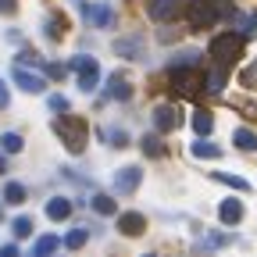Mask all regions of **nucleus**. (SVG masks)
<instances>
[{
	"mask_svg": "<svg viewBox=\"0 0 257 257\" xmlns=\"http://www.w3.org/2000/svg\"><path fill=\"white\" fill-rule=\"evenodd\" d=\"M54 133L61 136V143H64V150L68 154H82V147H86V140H89V128H86V121L82 118H57L54 121Z\"/></svg>",
	"mask_w": 257,
	"mask_h": 257,
	"instance_id": "1",
	"label": "nucleus"
},
{
	"mask_svg": "<svg viewBox=\"0 0 257 257\" xmlns=\"http://www.w3.org/2000/svg\"><path fill=\"white\" fill-rule=\"evenodd\" d=\"M207 54H211L218 64H232V61L243 54V32H239V36H232V32H225V36H214L211 47H207Z\"/></svg>",
	"mask_w": 257,
	"mask_h": 257,
	"instance_id": "2",
	"label": "nucleus"
},
{
	"mask_svg": "<svg viewBox=\"0 0 257 257\" xmlns=\"http://www.w3.org/2000/svg\"><path fill=\"white\" fill-rule=\"evenodd\" d=\"M189 25L193 29H207L218 22V8H214V0H189V11H186Z\"/></svg>",
	"mask_w": 257,
	"mask_h": 257,
	"instance_id": "3",
	"label": "nucleus"
},
{
	"mask_svg": "<svg viewBox=\"0 0 257 257\" xmlns=\"http://www.w3.org/2000/svg\"><path fill=\"white\" fill-rule=\"evenodd\" d=\"M72 68L79 72V89H82V93H93L96 82H100V64H96L93 57H75Z\"/></svg>",
	"mask_w": 257,
	"mask_h": 257,
	"instance_id": "4",
	"label": "nucleus"
},
{
	"mask_svg": "<svg viewBox=\"0 0 257 257\" xmlns=\"http://www.w3.org/2000/svg\"><path fill=\"white\" fill-rule=\"evenodd\" d=\"M197 86H204V75L197 68H189V64L172 68V89H179L182 96H189V93H197Z\"/></svg>",
	"mask_w": 257,
	"mask_h": 257,
	"instance_id": "5",
	"label": "nucleus"
},
{
	"mask_svg": "<svg viewBox=\"0 0 257 257\" xmlns=\"http://www.w3.org/2000/svg\"><path fill=\"white\" fill-rule=\"evenodd\" d=\"M179 125H182V114H179L175 104H161V107H154V128H157V133H175Z\"/></svg>",
	"mask_w": 257,
	"mask_h": 257,
	"instance_id": "6",
	"label": "nucleus"
},
{
	"mask_svg": "<svg viewBox=\"0 0 257 257\" xmlns=\"http://www.w3.org/2000/svg\"><path fill=\"white\" fill-rule=\"evenodd\" d=\"M11 79H15L25 93H43V89H47V79H43V75H36V72H29L25 64H18V68L11 72Z\"/></svg>",
	"mask_w": 257,
	"mask_h": 257,
	"instance_id": "7",
	"label": "nucleus"
},
{
	"mask_svg": "<svg viewBox=\"0 0 257 257\" xmlns=\"http://www.w3.org/2000/svg\"><path fill=\"white\" fill-rule=\"evenodd\" d=\"M82 15H86V22H93L96 29H111V25H114V11H111L107 4H82Z\"/></svg>",
	"mask_w": 257,
	"mask_h": 257,
	"instance_id": "8",
	"label": "nucleus"
},
{
	"mask_svg": "<svg viewBox=\"0 0 257 257\" xmlns=\"http://www.w3.org/2000/svg\"><path fill=\"white\" fill-rule=\"evenodd\" d=\"M140 179H143V172H140L136 165H128V168H121V172L114 175V189L121 193V197H128V193H136Z\"/></svg>",
	"mask_w": 257,
	"mask_h": 257,
	"instance_id": "9",
	"label": "nucleus"
},
{
	"mask_svg": "<svg viewBox=\"0 0 257 257\" xmlns=\"http://www.w3.org/2000/svg\"><path fill=\"white\" fill-rule=\"evenodd\" d=\"M147 15H150L154 22H168V18L179 15V0H150V4H147Z\"/></svg>",
	"mask_w": 257,
	"mask_h": 257,
	"instance_id": "10",
	"label": "nucleus"
},
{
	"mask_svg": "<svg viewBox=\"0 0 257 257\" xmlns=\"http://www.w3.org/2000/svg\"><path fill=\"white\" fill-rule=\"evenodd\" d=\"M118 229H121L125 236H140V232L147 229V218H143L140 211H128V214L118 218Z\"/></svg>",
	"mask_w": 257,
	"mask_h": 257,
	"instance_id": "11",
	"label": "nucleus"
},
{
	"mask_svg": "<svg viewBox=\"0 0 257 257\" xmlns=\"http://www.w3.org/2000/svg\"><path fill=\"white\" fill-rule=\"evenodd\" d=\"M107 93L114 96V100H128V96H133V86H128V79H125V75H118V72H114V75L107 79Z\"/></svg>",
	"mask_w": 257,
	"mask_h": 257,
	"instance_id": "12",
	"label": "nucleus"
},
{
	"mask_svg": "<svg viewBox=\"0 0 257 257\" xmlns=\"http://www.w3.org/2000/svg\"><path fill=\"white\" fill-rule=\"evenodd\" d=\"M140 47H143V40H140V36H125V40H118V43H114L118 57H128V61H136V57H140Z\"/></svg>",
	"mask_w": 257,
	"mask_h": 257,
	"instance_id": "13",
	"label": "nucleus"
},
{
	"mask_svg": "<svg viewBox=\"0 0 257 257\" xmlns=\"http://www.w3.org/2000/svg\"><path fill=\"white\" fill-rule=\"evenodd\" d=\"M72 214V200H64V197H54L50 204H47V218L50 221H64Z\"/></svg>",
	"mask_w": 257,
	"mask_h": 257,
	"instance_id": "14",
	"label": "nucleus"
},
{
	"mask_svg": "<svg viewBox=\"0 0 257 257\" xmlns=\"http://www.w3.org/2000/svg\"><path fill=\"white\" fill-rule=\"evenodd\" d=\"M218 218H221L225 225H236V221L243 218V204H239V200H225V204L218 207Z\"/></svg>",
	"mask_w": 257,
	"mask_h": 257,
	"instance_id": "15",
	"label": "nucleus"
},
{
	"mask_svg": "<svg viewBox=\"0 0 257 257\" xmlns=\"http://www.w3.org/2000/svg\"><path fill=\"white\" fill-rule=\"evenodd\" d=\"M232 22H236V29L243 32V36H253V32H257V11H243V15H232Z\"/></svg>",
	"mask_w": 257,
	"mask_h": 257,
	"instance_id": "16",
	"label": "nucleus"
},
{
	"mask_svg": "<svg viewBox=\"0 0 257 257\" xmlns=\"http://www.w3.org/2000/svg\"><path fill=\"white\" fill-rule=\"evenodd\" d=\"M64 32H68V22H64V15H50V18H47V40H61Z\"/></svg>",
	"mask_w": 257,
	"mask_h": 257,
	"instance_id": "17",
	"label": "nucleus"
},
{
	"mask_svg": "<svg viewBox=\"0 0 257 257\" xmlns=\"http://www.w3.org/2000/svg\"><path fill=\"white\" fill-rule=\"evenodd\" d=\"M232 143L239 150H257V133H250V128H236L232 133Z\"/></svg>",
	"mask_w": 257,
	"mask_h": 257,
	"instance_id": "18",
	"label": "nucleus"
},
{
	"mask_svg": "<svg viewBox=\"0 0 257 257\" xmlns=\"http://www.w3.org/2000/svg\"><path fill=\"white\" fill-rule=\"evenodd\" d=\"M204 86H207L211 93H221V86H225V64H218V68H211V72L204 75Z\"/></svg>",
	"mask_w": 257,
	"mask_h": 257,
	"instance_id": "19",
	"label": "nucleus"
},
{
	"mask_svg": "<svg viewBox=\"0 0 257 257\" xmlns=\"http://www.w3.org/2000/svg\"><path fill=\"white\" fill-rule=\"evenodd\" d=\"M143 154L147 157H165V143H161V136H143Z\"/></svg>",
	"mask_w": 257,
	"mask_h": 257,
	"instance_id": "20",
	"label": "nucleus"
},
{
	"mask_svg": "<svg viewBox=\"0 0 257 257\" xmlns=\"http://www.w3.org/2000/svg\"><path fill=\"white\" fill-rule=\"evenodd\" d=\"M89 204H93V211H96V214H114V211H118V204H114L111 197H104V193H96Z\"/></svg>",
	"mask_w": 257,
	"mask_h": 257,
	"instance_id": "21",
	"label": "nucleus"
},
{
	"mask_svg": "<svg viewBox=\"0 0 257 257\" xmlns=\"http://www.w3.org/2000/svg\"><path fill=\"white\" fill-rule=\"evenodd\" d=\"M193 157H207V161H214V157H221V147H214V143H193Z\"/></svg>",
	"mask_w": 257,
	"mask_h": 257,
	"instance_id": "22",
	"label": "nucleus"
},
{
	"mask_svg": "<svg viewBox=\"0 0 257 257\" xmlns=\"http://www.w3.org/2000/svg\"><path fill=\"white\" fill-rule=\"evenodd\" d=\"M86 239H89V229H72L68 236H64V246H68V250H79V246H86Z\"/></svg>",
	"mask_w": 257,
	"mask_h": 257,
	"instance_id": "23",
	"label": "nucleus"
},
{
	"mask_svg": "<svg viewBox=\"0 0 257 257\" xmlns=\"http://www.w3.org/2000/svg\"><path fill=\"white\" fill-rule=\"evenodd\" d=\"M4 200H8V204H22V200H25V186H22V182H8V186H4Z\"/></svg>",
	"mask_w": 257,
	"mask_h": 257,
	"instance_id": "24",
	"label": "nucleus"
},
{
	"mask_svg": "<svg viewBox=\"0 0 257 257\" xmlns=\"http://www.w3.org/2000/svg\"><path fill=\"white\" fill-rule=\"evenodd\" d=\"M193 128H197L200 136H207L211 128H214V118H211L207 111H197V118H193Z\"/></svg>",
	"mask_w": 257,
	"mask_h": 257,
	"instance_id": "25",
	"label": "nucleus"
},
{
	"mask_svg": "<svg viewBox=\"0 0 257 257\" xmlns=\"http://www.w3.org/2000/svg\"><path fill=\"white\" fill-rule=\"evenodd\" d=\"M61 246V239L57 236H43V239H36V257H43V253H54Z\"/></svg>",
	"mask_w": 257,
	"mask_h": 257,
	"instance_id": "26",
	"label": "nucleus"
},
{
	"mask_svg": "<svg viewBox=\"0 0 257 257\" xmlns=\"http://www.w3.org/2000/svg\"><path fill=\"white\" fill-rule=\"evenodd\" d=\"M104 140H111V147H125L128 133H125V128H104Z\"/></svg>",
	"mask_w": 257,
	"mask_h": 257,
	"instance_id": "27",
	"label": "nucleus"
},
{
	"mask_svg": "<svg viewBox=\"0 0 257 257\" xmlns=\"http://www.w3.org/2000/svg\"><path fill=\"white\" fill-rule=\"evenodd\" d=\"M214 179H218V182H225V186H232V189H243V193L250 189V182H246V179H239V175H221V172H218Z\"/></svg>",
	"mask_w": 257,
	"mask_h": 257,
	"instance_id": "28",
	"label": "nucleus"
},
{
	"mask_svg": "<svg viewBox=\"0 0 257 257\" xmlns=\"http://www.w3.org/2000/svg\"><path fill=\"white\" fill-rule=\"evenodd\" d=\"M0 143H4L8 154H18V150H22V136H18V133H4V140H0Z\"/></svg>",
	"mask_w": 257,
	"mask_h": 257,
	"instance_id": "29",
	"label": "nucleus"
},
{
	"mask_svg": "<svg viewBox=\"0 0 257 257\" xmlns=\"http://www.w3.org/2000/svg\"><path fill=\"white\" fill-rule=\"evenodd\" d=\"M11 229H15V236H29V232H32V218H25V214L15 218V221H11Z\"/></svg>",
	"mask_w": 257,
	"mask_h": 257,
	"instance_id": "30",
	"label": "nucleus"
},
{
	"mask_svg": "<svg viewBox=\"0 0 257 257\" xmlns=\"http://www.w3.org/2000/svg\"><path fill=\"white\" fill-rule=\"evenodd\" d=\"M239 82H243L246 89H253V86H257V61L250 64V68H243V75H239Z\"/></svg>",
	"mask_w": 257,
	"mask_h": 257,
	"instance_id": "31",
	"label": "nucleus"
},
{
	"mask_svg": "<svg viewBox=\"0 0 257 257\" xmlns=\"http://www.w3.org/2000/svg\"><path fill=\"white\" fill-rule=\"evenodd\" d=\"M47 104H50V111H68V100H64L61 93H54V96H47Z\"/></svg>",
	"mask_w": 257,
	"mask_h": 257,
	"instance_id": "32",
	"label": "nucleus"
},
{
	"mask_svg": "<svg viewBox=\"0 0 257 257\" xmlns=\"http://www.w3.org/2000/svg\"><path fill=\"white\" fill-rule=\"evenodd\" d=\"M47 75L50 79H64L68 75V64H47Z\"/></svg>",
	"mask_w": 257,
	"mask_h": 257,
	"instance_id": "33",
	"label": "nucleus"
},
{
	"mask_svg": "<svg viewBox=\"0 0 257 257\" xmlns=\"http://www.w3.org/2000/svg\"><path fill=\"white\" fill-rule=\"evenodd\" d=\"M18 11V0H0V15H15Z\"/></svg>",
	"mask_w": 257,
	"mask_h": 257,
	"instance_id": "34",
	"label": "nucleus"
},
{
	"mask_svg": "<svg viewBox=\"0 0 257 257\" xmlns=\"http://www.w3.org/2000/svg\"><path fill=\"white\" fill-rule=\"evenodd\" d=\"M11 104V93H8V86H4V79H0V107H8Z\"/></svg>",
	"mask_w": 257,
	"mask_h": 257,
	"instance_id": "35",
	"label": "nucleus"
},
{
	"mask_svg": "<svg viewBox=\"0 0 257 257\" xmlns=\"http://www.w3.org/2000/svg\"><path fill=\"white\" fill-rule=\"evenodd\" d=\"M0 172H8V168H4V157H0Z\"/></svg>",
	"mask_w": 257,
	"mask_h": 257,
	"instance_id": "36",
	"label": "nucleus"
},
{
	"mask_svg": "<svg viewBox=\"0 0 257 257\" xmlns=\"http://www.w3.org/2000/svg\"><path fill=\"white\" fill-rule=\"evenodd\" d=\"M214 4H225V0H214Z\"/></svg>",
	"mask_w": 257,
	"mask_h": 257,
	"instance_id": "37",
	"label": "nucleus"
}]
</instances>
